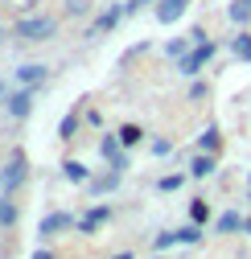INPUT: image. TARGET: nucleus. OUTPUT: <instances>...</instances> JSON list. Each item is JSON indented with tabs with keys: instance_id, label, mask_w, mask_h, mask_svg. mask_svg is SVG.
Instances as JSON below:
<instances>
[{
	"instance_id": "4be33fe9",
	"label": "nucleus",
	"mask_w": 251,
	"mask_h": 259,
	"mask_svg": "<svg viewBox=\"0 0 251 259\" xmlns=\"http://www.w3.org/2000/svg\"><path fill=\"white\" fill-rule=\"evenodd\" d=\"M185 181H190V173H165L161 181H156V189H161V193H177Z\"/></svg>"
},
{
	"instance_id": "20e7f679",
	"label": "nucleus",
	"mask_w": 251,
	"mask_h": 259,
	"mask_svg": "<svg viewBox=\"0 0 251 259\" xmlns=\"http://www.w3.org/2000/svg\"><path fill=\"white\" fill-rule=\"evenodd\" d=\"M99 156L107 160V169H115V173H123V169H128L132 165V160H128V148H123V140H119V132L111 136H99Z\"/></svg>"
},
{
	"instance_id": "bb28decb",
	"label": "nucleus",
	"mask_w": 251,
	"mask_h": 259,
	"mask_svg": "<svg viewBox=\"0 0 251 259\" xmlns=\"http://www.w3.org/2000/svg\"><path fill=\"white\" fill-rule=\"evenodd\" d=\"M91 5H87V0H66V17H82Z\"/></svg>"
},
{
	"instance_id": "7c9ffc66",
	"label": "nucleus",
	"mask_w": 251,
	"mask_h": 259,
	"mask_svg": "<svg viewBox=\"0 0 251 259\" xmlns=\"http://www.w3.org/2000/svg\"><path fill=\"white\" fill-rule=\"evenodd\" d=\"M111 259H136V255H132V251H115Z\"/></svg>"
},
{
	"instance_id": "dca6fc26",
	"label": "nucleus",
	"mask_w": 251,
	"mask_h": 259,
	"mask_svg": "<svg viewBox=\"0 0 251 259\" xmlns=\"http://www.w3.org/2000/svg\"><path fill=\"white\" fill-rule=\"evenodd\" d=\"M214 231H218V235H235V231H243V214H239V210H227V214H218Z\"/></svg>"
},
{
	"instance_id": "f704fd0d",
	"label": "nucleus",
	"mask_w": 251,
	"mask_h": 259,
	"mask_svg": "<svg viewBox=\"0 0 251 259\" xmlns=\"http://www.w3.org/2000/svg\"><path fill=\"white\" fill-rule=\"evenodd\" d=\"M243 202H247V206H251V189H247V198H243Z\"/></svg>"
},
{
	"instance_id": "58836bf2",
	"label": "nucleus",
	"mask_w": 251,
	"mask_h": 259,
	"mask_svg": "<svg viewBox=\"0 0 251 259\" xmlns=\"http://www.w3.org/2000/svg\"><path fill=\"white\" fill-rule=\"evenodd\" d=\"M247 181H251V177H247Z\"/></svg>"
},
{
	"instance_id": "39448f33",
	"label": "nucleus",
	"mask_w": 251,
	"mask_h": 259,
	"mask_svg": "<svg viewBox=\"0 0 251 259\" xmlns=\"http://www.w3.org/2000/svg\"><path fill=\"white\" fill-rule=\"evenodd\" d=\"M33 87H17V91H9L5 95V99H0V103H5V111H9V119H29V115H33Z\"/></svg>"
},
{
	"instance_id": "4468645a",
	"label": "nucleus",
	"mask_w": 251,
	"mask_h": 259,
	"mask_svg": "<svg viewBox=\"0 0 251 259\" xmlns=\"http://www.w3.org/2000/svg\"><path fill=\"white\" fill-rule=\"evenodd\" d=\"M62 177H66L70 185H91V169L82 165V160H74V156H66V160H62Z\"/></svg>"
},
{
	"instance_id": "6ab92c4d",
	"label": "nucleus",
	"mask_w": 251,
	"mask_h": 259,
	"mask_svg": "<svg viewBox=\"0 0 251 259\" xmlns=\"http://www.w3.org/2000/svg\"><path fill=\"white\" fill-rule=\"evenodd\" d=\"M210 218H214V210H210V202H206V198H194V202H190V222H198V226H206Z\"/></svg>"
},
{
	"instance_id": "473e14b6",
	"label": "nucleus",
	"mask_w": 251,
	"mask_h": 259,
	"mask_svg": "<svg viewBox=\"0 0 251 259\" xmlns=\"http://www.w3.org/2000/svg\"><path fill=\"white\" fill-rule=\"evenodd\" d=\"M5 41H9V29H5V25H0V46H5Z\"/></svg>"
},
{
	"instance_id": "b1692460",
	"label": "nucleus",
	"mask_w": 251,
	"mask_h": 259,
	"mask_svg": "<svg viewBox=\"0 0 251 259\" xmlns=\"http://www.w3.org/2000/svg\"><path fill=\"white\" fill-rule=\"evenodd\" d=\"M17 214H21V210H17V202H13V198H5V214H0V226H5V231H13V226H17Z\"/></svg>"
},
{
	"instance_id": "ddd939ff",
	"label": "nucleus",
	"mask_w": 251,
	"mask_h": 259,
	"mask_svg": "<svg viewBox=\"0 0 251 259\" xmlns=\"http://www.w3.org/2000/svg\"><path fill=\"white\" fill-rule=\"evenodd\" d=\"M82 123H87V115H82L78 107H70L66 115H62V119H58V140H74Z\"/></svg>"
},
{
	"instance_id": "1a4fd4ad",
	"label": "nucleus",
	"mask_w": 251,
	"mask_h": 259,
	"mask_svg": "<svg viewBox=\"0 0 251 259\" xmlns=\"http://www.w3.org/2000/svg\"><path fill=\"white\" fill-rule=\"evenodd\" d=\"M103 222H111V206H103V202H99V206H91V210L78 218V235H95Z\"/></svg>"
},
{
	"instance_id": "9d476101",
	"label": "nucleus",
	"mask_w": 251,
	"mask_h": 259,
	"mask_svg": "<svg viewBox=\"0 0 251 259\" xmlns=\"http://www.w3.org/2000/svg\"><path fill=\"white\" fill-rule=\"evenodd\" d=\"M123 17H128V13H123V5H107L95 21H91V37H95V33H111V29H115Z\"/></svg>"
},
{
	"instance_id": "4c0bfd02",
	"label": "nucleus",
	"mask_w": 251,
	"mask_h": 259,
	"mask_svg": "<svg viewBox=\"0 0 251 259\" xmlns=\"http://www.w3.org/2000/svg\"><path fill=\"white\" fill-rule=\"evenodd\" d=\"M29 5H37V0H29Z\"/></svg>"
},
{
	"instance_id": "aec40b11",
	"label": "nucleus",
	"mask_w": 251,
	"mask_h": 259,
	"mask_svg": "<svg viewBox=\"0 0 251 259\" xmlns=\"http://www.w3.org/2000/svg\"><path fill=\"white\" fill-rule=\"evenodd\" d=\"M119 140H123V148L132 152V148L144 140V127H140V123H123V127H119Z\"/></svg>"
},
{
	"instance_id": "5701e85b",
	"label": "nucleus",
	"mask_w": 251,
	"mask_h": 259,
	"mask_svg": "<svg viewBox=\"0 0 251 259\" xmlns=\"http://www.w3.org/2000/svg\"><path fill=\"white\" fill-rule=\"evenodd\" d=\"M190 50H194V41H190V37H173V41L165 46V54H169L173 62H177V58H185V54H190Z\"/></svg>"
},
{
	"instance_id": "c85d7f7f",
	"label": "nucleus",
	"mask_w": 251,
	"mask_h": 259,
	"mask_svg": "<svg viewBox=\"0 0 251 259\" xmlns=\"http://www.w3.org/2000/svg\"><path fill=\"white\" fill-rule=\"evenodd\" d=\"M148 5H156V0H128V5H123V13L136 17V13H140V9H148Z\"/></svg>"
},
{
	"instance_id": "f3484780",
	"label": "nucleus",
	"mask_w": 251,
	"mask_h": 259,
	"mask_svg": "<svg viewBox=\"0 0 251 259\" xmlns=\"http://www.w3.org/2000/svg\"><path fill=\"white\" fill-rule=\"evenodd\" d=\"M231 54L239 62H251V29H239V33L231 37Z\"/></svg>"
},
{
	"instance_id": "423d86ee",
	"label": "nucleus",
	"mask_w": 251,
	"mask_h": 259,
	"mask_svg": "<svg viewBox=\"0 0 251 259\" xmlns=\"http://www.w3.org/2000/svg\"><path fill=\"white\" fill-rule=\"evenodd\" d=\"M62 231H78V218L66 214V210H50V214L37 222V235H41V239H58Z\"/></svg>"
},
{
	"instance_id": "cd10ccee",
	"label": "nucleus",
	"mask_w": 251,
	"mask_h": 259,
	"mask_svg": "<svg viewBox=\"0 0 251 259\" xmlns=\"http://www.w3.org/2000/svg\"><path fill=\"white\" fill-rule=\"evenodd\" d=\"M148 148H152V156H169L173 152V140H152Z\"/></svg>"
},
{
	"instance_id": "2eb2a0df",
	"label": "nucleus",
	"mask_w": 251,
	"mask_h": 259,
	"mask_svg": "<svg viewBox=\"0 0 251 259\" xmlns=\"http://www.w3.org/2000/svg\"><path fill=\"white\" fill-rule=\"evenodd\" d=\"M227 21L239 25V29H247V21H251V0H231V5H227Z\"/></svg>"
},
{
	"instance_id": "6e6552de",
	"label": "nucleus",
	"mask_w": 251,
	"mask_h": 259,
	"mask_svg": "<svg viewBox=\"0 0 251 259\" xmlns=\"http://www.w3.org/2000/svg\"><path fill=\"white\" fill-rule=\"evenodd\" d=\"M13 74H17V87H33L37 91L50 78V66H41V62H25V66H17Z\"/></svg>"
},
{
	"instance_id": "a211bd4d",
	"label": "nucleus",
	"mask_w": 251,
	"mask_h": 259,
	"mask_svg": "<svg viewBox=\"0 0 251 259\" xmlns=\"http://www.w3.org/2000/svg\"><path fill=\"white\" fill-rule=\"evenodd\" d=\"M218 144H223V132H218V123H210L198 136V152H218Z\"/></svg>"
},
{
	"instance_id": "f8f14e48",
	"label": "nucleus",
	"mask_w": 251,
	"mask_h": 259,
	"mask_svg": "<svg viewBox=\"0 0 251 259\" xmlns=\"http://www.w3.org/2000/svg\"><path fill=\"white\" fill-rule=\"evenodd\" d=\"M119 181H123V173L107 169V173H99V177H91L87 193H95V198H103V193H115V189H119Z\"/></svg>"
},
{
	"instance_id": "f257e3e1",
	"label": "nucleus",
	"mask_w": 251,
	"mask_h": 259,
	"mask_svg": "<svg viewBox=\"0 0 251 259\" xmlns=\"http://www.w3.org/2000/svg\"><path fill=\"white\" fill-rule=\"evenodd\" d=\"M13 37L25 41V46H41V41H54L58 37V17L54 13H21L13 21Z\"/></svg>"
},
{
	"instance_id": "7ed1b4c3",
	"label": "nucleus",
	"mask_w": 251,
	"mask_h": 259,
	"mask_svg": "<svg viewBox=\"0 0 251 259\" xmlns=\"http://www.w3.org/2000/svg\"><path fill=\"white\" fill-rule=\"evenodd\" d=\"M214 54H218V46H214V41H198L185 58H177L173 66H177V74H181V78H198V74L210 66V58H214Z\"/></svg>"
},
{
	"instance_id": "a878e982",
	"label": "nucleus",
	"mask_w": 251,
	"mask_h": 259,
	"mask_svg": "<svg viewBox=\"0 0 251 259\" xmlns=\"http://www.w3.org/2000/svg\"><path fill=\"white\" fill-rule=\"evenodd\" d=\"M206 95H210V87H206L202 78H194V82H190V99L198 103V99H206Z\"/></svg>"
},
{
	"instance_id": "2f4dec72",
	"label": "nucleus",
	"mask_w": 251,
	"mask_h": 259,
	"mask_svg": "<svg viewBox=\"0 0 251 259\" xmlns=\"http://www.w3.org/2000/svg\"><path fill=\"white\" fill-rule=\"evenodd\" d=\"M243 235H247V239H251V218H243Z\"/></svg>"
},
{
	"instance_id": "72a5a7b5",
	"label": "nucleus",
	"mask_w": 251,
	"mask_h": 259,
	"mask_svg": "<svg viewBox=\"0 0 251 259\" xmlns=\"http://www.w3.org/2000/svg\"><path fill=\"white\" fill-rule=\"evenodd\" d=\"M5 95H9V91H5V82H0V99H5Z\"/></svg>"
},
{
	"instance_id": "c756f323",
	"label": "nucleus",
	"mask_w": 251,
	"mask_h": 259,
	"mask_svg": "<svg viewBox=\"0 0 251 259\" xmlns=\"http://www.w3.org/2000/svg\"><path fill=\"white\" fill-rule=\"evenodd\" d=\"M33 259H58V255H54V251H41V247H37V251H33Z\"/></svg>"
},
{
	"instance_id": "c9c22d12",
	"label": "nucleus",
	"mask_w": 251,
	"mask_h": 259,
	"mask_svg": "<svg viewBox=\"0 0 251 259\" xmlns=\"http://www.w3.org/2000/svg\"><path fill=\"white\" fill-rule=\"evenodd\" d=\"M0 214H5V198H0Z\"/></svg>"
},
{
	"instance_id": "393cba45",
	"label": "nucleus",
	"mask_w": 251,
	"mask_h": 259,
	"mask_svg": "<svg viewBox=\"0 0 251 259\" xmlns=\"http://www.w3.org/2000/svg\"><path fill=\"white\" fill-rule=\"evenodd\" d=\"M181 239H177V231H161V235H156L152 239V251H169V247H177Z\"/></svg>"
},
{
	"instance_id": "f03ea898",
	"label": "nucleus",
	"mask_w": 251,
	"mask_h": 259,
	"mask_svg": "<svg viewBox=\"0 0 251 259\" xmlns=\"http://www.w3.org/2000/svg\"><path fill=\"white\" fill-rule=\"evenodd\" d=\"M29 181V156L25 148H13L9 160H5V169H0V189H5V198H17V193L25 189Z\"/></svg>"
},
{
	"instance_id": "0eeeda50",
	"label": "nucleus",
	"mask_w": 251,
	"mask_h": 259,
	"mask_svg": "<svg viewBox=\"0 0 251 259\" xmlns=\"http://www.w3.org/2000/svg\"><path fill=\"white\" fill-rule=\"evenodd\" d=\"M185 9H190V0H156L152 17H156V25H177L185 17Z\"/></svg>"
},
{
	"instance_id": "412c9836",
	"label": "nucleus",
	"mask_w": 251,
	"mask_h": 259,
	"mask_svg": "<svg viewBox=\"0 0 251 259\" xmlns=\"http://www.w3.org/2000/svg\"><path fill=\"white\" fill-rule=\"evenodd\" d=\"M202 226L198 222H185V226H177V239H181V247H194V243H202Z\"/></svg>"
},
{
	"instance_id": "9b49d317",
	"label": "nucleus",
	"mask_w": 251,
	"mask_h": 259,
	"mask_svg": "<svg viewBox=\"0 0 251 259\" xmlns=\"http://www.w3.org/2000/svg\"><path fill=\"white\" fill-rule=\"evenodd\" d=\"M214 169H218V152H194V160H190V177L194 181H206Z\"/></svg>"
},
{
	"instance_id": "e433bc0d",
	"label": "nucleus",
	"mask_w": 251,
	"mask_h": 259,
	"mask_svg": "<svg viewBox=\"0 0 251 259\" xmlns=\"http://www.w3.org/2000/svg\"><path fill=\"white\" fill-rule=\"evenodd\" d=\"M152 259H161V251H156V255H152Z\"/></svg>"
}]
</instances>
